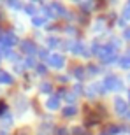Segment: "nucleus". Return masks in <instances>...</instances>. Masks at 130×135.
Instances as JSON below:
<instances>
[{
    "instance_id": "2",
    "label": "nucleus",
    "mask_w": 130,
    "mask_h": 135,
    "mask_svg": "<svg viewBox=\"0 0 130 135\" xmlns=\"http://www.w3.org/2000/svg\"><path fill=\"white\" fill-rule=\"evenodd\" d=\"M48 61H49V63H51L53 67H55V69H62V67L65 65L63 56H60V55H53L51 58H48Z\"/></svg>"
},
{
    "instance_id": "8",
    "label": "nucleus",
    "mask_w": 130,
    "mask_h": 135,
    "mask_svg": "<svg viewBox=\"0 0 130 135\" xmlns=\"http://www.w3.org/2000/svg\"><path fill=\"white\" fill-rule=\"evenodd\" d=\"M26 67H35V60H34V56H28V60H26Z\"/></svg>"
},
{
    "instance_id": "5",
    "label": "nucleus",
    "mask_w": 130,
    "mask_h": 135,
    "mask_svg": "<svg viewBox=\"0 0 130 135\" xmlns=\"http://www.w3.org/2000/svg\"><path fill=\"white\" fill-rule=\"evenodd\" d=\"M114 107L118 109V112H121V114H123V112L127 110V104H125L123 100H121V98H116V102H114Z\"/></svg>"
},
{
    "instance_id": "22",
    "label": "nucleus",
    "mask_w": 130,
    "mask_h": 135,
    "mask_svg": "<svg viewBox=\"0 0 130 135\" xmlns=\"http://www.w3.org/2000/svg\"><path fill=\"white\" fill-rule=\"evenodd\" d=\"M128 97H130V91H128Z\"/></svg>"
},
{
    "instance_id": "19",
    "label": "nucleus",
    "mask_w": 130,
    "mask_h": 135,
    "mask_svg": "<svg viewBox=\"0 0 130 135\" xmlns=\"http://www.w3.org/2000/svg\"><path fill=\"white\" fill-rule=\"evenodd\" d=\"M125 37H127V39H130V28H127V30H125Z\"/></svg>"
},
{
    "instance_id": "13",
    "label": "nucleus",
    "mask_w": 130,
    "mask_h": 135,
    "mask_svg": "<svg viewBox=\"0 0 130 135\" xmlns=\"http://www.w3.org/2000/svg\"><path fill=\"white\" fill-rule=\"evenodd\" d=\"M37 72H39V74H46V67L44 65H39V67H37Z\"/></svg>"
},
{
    "instance_id": "9",
    "label": "nucleus",
    "mask_w": 130,
    "mask_h": 135,
    "mask_svg": "<svg viewBox=\"0 0 130 135\" xmlns=\"http://www.w3.org/2000/svg\"><path fill=\"white\" fill-rule=\"evenodd\" d=\"M63 112H65V116H72V114L76 112V110H74V107H67V109H65Z\"/></svg>"
},
{
    "instance_id": "11",
    "label": "nucleus",
    "mask_w": 130,
    "mask_h": 135,
    "mask_svg": "<svg viewBox=\"0 0 130 135\" xmlns=\"http://www.w3.org/2000/svg\"><path fill=\"white\" fill-rule=\"evenodd\" d=\"M56 42H58V40H56V39H53V37H51V39H48V46H49V47H55V46H56Z\"/></svg>"
},
{
    "instance_id": "21",
    "label": "nucleus",
    "mask_w": 130,
    "mask_h": 135,
    "mask_svg": "<svg viewBox=\"0 0 130 135\" xmlns=\"http://www.w3.org/2000/svg\"><path fill=\"white\" fill-rule=\"evenodd\" d=\"M127 116H128V118H130V112H128V114H127Z\"/></svg>"
},
{
    "instance_id": "1",
    "label": "nucleus",
    "mask_w": 130,
    "mask_h": 135,
    "mask_svg": "<svg viewBox=\"0 0 130 135\" xmlns=\"http://www.w3.org/2000/svg\"><path fill=\"white\" fill-rule=\"evenodd\" d=\"M14 44H16V37L12 33H5L0 37V51H4V53Z\"/></svg>"
},
{
    "instance_id": "20",
    "label": "nucleus",
    "mask_w": 130,
    "mask_h": 135,
    "mask_svg": "<svg viewBox=\"0 0 130 135\" xmlns=\"http://www.w3.org/2000/svg\"><path fill=\"white\" fill-rule=\"evenodd\" d=\"M5 107H4V104H2V102H0V116H2V110H4Z\"/></svg>"
},
{
    "instance_id": "3",
    "label": "nucleus",
    "mask_w": 130,
    "mask_h": 135,
    "mask_svg": "<svg viewBox=\"0 0 130 135\" xmlns=\"http://www.w3.org/2000/svg\"><path fill=\"white\" fill-rule=\"evenodd\" d=\"M46 107H48V109H51V110L58 109V107H60V100H58L56 97H53V98H49V100L46 102Z\"/></svg>"
},
{
    "instance_id": "4",
    "label": "nucleus",
    "mask_w": 130,
    "mask_h": 135,
    "mask_svg": "<svg viewBox=\"0 0 130 135\" xmlns=\"http://www.w3.org/2000/svg\"><path fill=\"white\" fill-rule=\"evenodd\" d=\"M0 83H2V84H11V83H12V77H11L7 72L0 70Z\"/></svg>"
},
{
    "instance_id": "17",
    "label": "nucleus",
    "mask_w": 130,
    "mask_h": 135,
    "mask_svg": "<svg viewBox=\"0 0 130 135\" xmlns=\"http://www.w3.org/2000/svg\"><path fill=\"white\" fill-rule=\"evenodd\" d=\"M76 75H77L79 79H81V77H83V72H81V69H76Z\"/></svg>"
},
{
    "instance_id": "14",
    "label": "nucleus",
    "mask_w": 130,
    "mask_h": 135,
    "mask_svg": "<svg viewBox=\"0 0 130 135\" xmlns=\"http://www.w3.org/2000/svg\"><path fill=\"white\" fill-rule=\"evenodd\" d=\"M120 132H121V128H120V126H113L111 133H120Z\"/></svg>"
},
{
    "instance_id": "6",
    "label": "nucleus",
    "mask_w": 130,
    "mask_h": 135,
    "mask_svg": "<svg viewBox=\"0 0 130 135\" xmlns=\"http://www.w3.org/2000/svg\"><path fill=\"white\" fill-rule=\"evenodd\" d=\"M23 49H25L26 53H30V55H32V53H35V46L30 44V42H25V44H23Z\"/></svg>"
},
{
    "instance_id": "12",
    "label": "nucleus",
    "mask_w": 130,
    "mask_h": 135,
    "mask_svg": "<svg viewBox=\"0 0 130 135\" xmlns=\"http://www.w3.org/2000/svg\"><path fill=\"white\" fill-rule=\"evenodd\" d=\"M42 91H46V93H49L51 91V84H42V88H40Z\"/></svg>"
},
{
    "instance_id": "10",
    "label": "nucleus",
    "mask_w": 130,
    "mask_h": 135,
    "mask_svg": "<svg viewBox=\"0 0 130 135\" xmlns=\"http://www.w3.org/2000/svg\"><path fill=\"white\" fill-rule=\"evenodd\" d=\"M32 21H34V25H42L46 20H44V18H34Z\"/></svg>"
},
{
    "instance_id": "7",
    "label": "nucleus",
    "mask_w": 130,
    "mask_h": 135,
    "mask_svg": "<svg viewBox=\"0 0 130 135\" xmlns=\"http://www.w3.org/2000/svg\"><path fill=\"white\" fill-rule=\"evenodd\" d=\"M70 49L74 51V53H79V51L83 49V44H81V42H76V46H72V47H70Z\"/></svg>"
},
{
    "instance_id": "18",
    "label": "nucleus",
    "mask_w": 130,
    "mask_h": 135,
    "mask_svg": "<svg viewBox=\"0 0 130 135\" xmlns=\"http://www.w3.org/2000/svg\"><path fill=\"white\" fill-rule=\"evenodd\" d=\"M26 11H28L30 14H34V11H35V9H34V7H32V5H28V7H26Z\"/></svg>"
},
{
    "instance_id": "15",
    "label": "nucleus",
    "mask_w": 130,
    "mask_h": 135,
    "mask_svg": "<svg viewBox=\"0 0 130 135\" xmlns=\"http://www.w3.org/2000/svg\"><path fill=\"white\" fill-rule=\"evenodd\" d=\"M40 56H42V60H48V51H40Z\"/></svg>"
},
{
    "instance_id": "16",
    "label": "nucleus",
    "mask_w": 130,
    "mask_h": 135,
    "mask_svg": "<svg viewBox=\"0 0 130 135\" xmlns=\"http://www.w3.org/2000/svg\"><path fill=\"white\" fill-rule=\"evenodd\" d=\"M128 12H130V4H127V7H125V18H128Z\"/></svg>"
}]
</instances>
